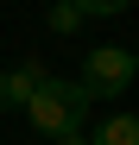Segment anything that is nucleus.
<instances>
[{
  "instance_id": "1",
  "label": "nucleus",
  "mask_w": 139,
  "mask_h": 145,
  "mask_svg": "<svg viewBox=\"0 0 139 145\" xmlns=\"http://www.w3.org/2000/svg\"><path fill=\"white\" fill-rule=\"evenodd\" d=\"M89 107H95V95H89V88H82L76 76H44V82L32 88V101L19 107V114L32 120V133L57 139V133H82Z\"/></svg>"
},
{
  "instance_id": "2",
  "label": "nucleus",
  "mask_w": 139,
  "mask_h": 145,
  "mask_svg": "<svg viewBox=\"0 0 139 145\" xmlns=\"http://www.w3.org/2000/svg\"><path fill=\"white\" fill-rule=\"evenodd\" d=\"M133 76H139V57L127 51V44H95V51H89L82 57V88L89 95H108V101H114V95H127L133 88Z\"/></svg>"
},
{
  "instance_id": "3",
  "label": "nucleus",
  "mask_w": 139,
  "mask_h": 145,
  "mask_svg": "<svg viewBox=\"0 0 139 145\" xmlns=\"http://www.w3.org/2000/svg\"><path fill=\"white\" fill-rule=\"evenodd\" d=\"M44 76H51V69H44L38 57H19L13 69H0V107H13V114H19V107L32 101V88H38Z\"/></svg>"
},
{
  "instance_id": "4",
  "label": "nucleus",
  "mask_w": 139,
  "mask_h": 145,
  "mask_svg": "<svg viewBox=\"0 0 139 145\" xmlns=\"http://www.w3.org/2000/svg\"><path fill=\"white\" fill-rule=\"evenodd\" d=\"M89 145H139V114H108L101 133H89Z\"/></svg>"
},
{
  "instance_id": "5",
  "label": "nucleus",
  "mask_w": 139,
  "mask_h": 145,
  "mask_svg": "<svg viewBox=\"0 0 139 145\" xmlns=\"http://www.w3.org/2000/svg\"><path fill=\"white\" fill-rule=\"evenodd\" d=\"M82 19H89V13L76 7V0H57V7H51V32H76Z\"/></svg>"
},
{
  "instance_id": "6",
  "label": "nucleus",
  "mask_w": 139,
  "mask_h": 145,
  "mask_svg": "<svg viewBox=\"0 0 139 145\" xmlns=\"http://www.w3.org/2000/svg\"><path fill=\"white\" fill-rule=\"evenodd\" d=\"M76 7H82V13H101V19H108V13H127L133 0H76Z\"/></svg>"
},
{
  "instance_id": "7",
  "label": "nucleus",
  "mask_w": 139,
  "mask_h": 145,
  "mask_svg": "<svg viewBox=\"0 0 139 145\" xmlns=\"http://www.w3.org/2000/svg\"><path fill=\"white\" fill-rule=\"evenodd\" d=\"M51 145H89V133H57Z\"/></svg>"
}]
</instances>
